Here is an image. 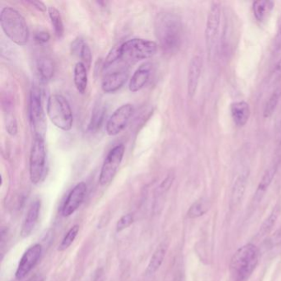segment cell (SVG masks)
Returning a JSON list of instances; mask_svg holds the SVG:
<instances>
[{
	"label": "cell",
	"mask_w": 281,
	"mask_h": 281,
	"mask_svg": "<svg viewBox=\"0 0 281 281\" xmlns=\"http://www.w3.org/2000/svg\"><path fill=\"white\" fill-rule=\"evenodd\" d=\"M155 36L166 54H174L183 41V28L181 18L174 13H160L155 21Z\"/></svg>",
	"instance_id": "1"
},
{
	"label": "cell",
	"mask_w": 281,
	"mask_h": 281,
	"mask_svg": "<svg viewBox=\"0 0 281 281\" xmlns=\"http://www.w3.org/2000/svg\"><path fill=\"white\" fill-rule=\"evenodd\" d=\"M0 25L8 37L18 46H26L30 38V31L25 18L18 11L5 7L1 11Z\"/></svg>",
	"instance_id": "2"
},
{
	"label": "cell",
	"mask_w": 281,
	"mask_h": 281,
	"mask_svg": "<svg viewBox=\"0 0 281 281\" xmlns=\"http://www.w3.org/2000/svg\"><path fill=\"white\" fill-rule=\"evenodd\" d=\"M260 252L256 246L248 243L238 249L230 261V271L236 281H246L258 264Z\"/></svg>",
	"instance_id": "3"
},
{
	"label": "cell",
	"mask_w": 281,
	"mask_h": 281,
	"mask_svg": "<svg viewBox=\"0 0 281 281\" xmlns=\"http://www.w3.org/2000/svg\"><path fill=\"white\" fill-rule=\"evenodd\" d=\"M157 45L155 41L134 38L119 46V62L117 64L129 68L139 61L150 59L157 53Z\"/></svg>",
	"instance_id": "4"
},
{
	"label": "cell",
	"mask_w": 281,
	"mask_h": 281,
	"mask_svg": "<svg viewBox=\"0 0 281 281\" xmlns=\"http://www.w3.org/2000/svg\"><path fill=\"white\" fill-rule=\"evenodd\" d=\"M46 112L51 122L59 129L68 131L74 124V116L70 104L61 94H53L47 101Z\"/></svg>",
	"instance_id": "5"
},
{
	"label": "cell",
	"mask_w": 281,
	"mask_h": 281,
	"mask_svg": "<svg viewBox=\"0 0 281 281\" xmlns=\"http://www.w3.org/2000/svg\"><path fill=\"white\" fill-rule=\"evenodd\" d=\"M46 151L45 139L35 137L31 149L29 159V172L31 182L33 184H39L43 180L46 175Z\"/></svg>",
	"instance_id": "6"
},
{
	"label": "cell",
	"mask_w": 281,
	"mask_h": 281,
	"mask_svg": "<svg viewBox=\"0 0 281 281\" xmlns=\"http://www.w3.org/2000/svg\"><path fill=\"white\" fill-rule=\"evenodd\" d=\"M222 8L221 3L217 1L212 2L208 12L205 23V41L206 51L209 58H212L220 28Z\"/></svg>",
	"instance_id": "7"
},
{
	"label": "cell",
	"mask_w": 281,
	"mask_h": 281,
	"mask_svg": "<svg viewBox=\"0 0 281 281\" xmlns=\"http://www.w3.org/2000/svg\"><path fill=\"white\" fill-rule=\"evenodd\" d=\"M29 116L35 137L45 139L46 132V115L42 106L41 91L36 88H33L31 91Z\"/></svg>",
	"instance_id": "8"
},
{
	"label": "cell",
	"mask_w": 281,
	"mask_h": 281,
	"mask_svg": "<svg viewBox=\"0 0 281 281\" xmlns=\"http://www.w3.org/2000/svg\"><path fill=\"white\" fill-rule=\"evenodd\" d=\"M239 36V24L231 9L223 11V27L221 35L220 48L223 55L232 53Z\"/></svg>",
	"instance_id": "9"
},
{
	"label": "cell",
	"mask_w": 281,
	"mask_h": 281,
	"mask_svg": "<svg viewBox=\"0 0 281 281\" xmlns=\"http://www.w3.org/2000/svg\"><path fill=\"white\" fill-rule=\"evenodd\" d=\"M125 150V145L120 144L115 146L107 155L99 176V183L101 186L108 185L114 179L124 157Z\"/></svg>",
	"instance_id": "10"
},
{
	"label": "cell",
	"mask_w": 281,
	"mask_h": 281,
	"mask_svg": "<svg viewBox=\"0 0 281 281\" xmlns=\"http://www.w3.org/2000/svg\"><path fill=\"white\" fill-rule=\"evenodd\" d=\"M134 111L133 105L129 103L125 104L117 108L106 125L107 134H109L110 136H116L119 134L126 127Z\"/></svg>",
	"instance_id": "11"
},
{
	"label": "cell",
	"mask_w": 281,
	"mask_h": 281,
	"mask_svg": "<svg viewBox=\"0 0 281 281\" xmlns=\"http://www.w3.org/2000/svg\"><path fill=\"white\" fill-rule=\"evenodd\" d=\"M106 72L101 81V89L106 94H114L120 90L129 77L128 68L124 67L112 68Z\"/></svg>",
	"instance_id": "12"
},
{
	"label": "cell",
	"mask_w": 281,
	"mask_h": 281,
	"mask_svg": "<svg viewBox=\"0 0 281 281\" xmlns=\"http://www.w3.org/2000/svg\"><path fill=\"white\" fill-rule=\"evenodd\" d=\"M42 253V247L40 244H35L28 249L21 258L20 262L16 271V279L21 281L30 273L36 264L38 263Z\"/></svg>",
	"instance_id": "13"
},
{
	"label": "cell",
	"mask_w": 281,
	"mask_h": 281,
	"mask_svg": "<svg viewBox=\"0 0 281 281\" xmlns=\"http://www.w3.org/2000/svg\"><path fill=\"white\" fill-rule=\"evenodd\" d=\"M87 194V185L85 183H79L77 184L73 190L68 194L63 203L61 213L64 217H68L76 211L79 206L84 202Z\"/></svg>",
	"instance_id": "14"
},
{
	"label": "cell",
	"mask_w": 281,
	"mask_h": 281,
	"mask_svg": "<svg viewBox=\"0 0 281 281\" xmlns=\"http://www.w3.org/2000/svg\"><path fill=\"white\" fill-rule=\"evenodd\" d=\"M202 68V57L199 55L193 56L189 63L187 74V92L190 98H193L197 92Z\"/></svg>",
	"instance_id": "15"
},
{
	"label": "cell",
	"mask_w": 281,
	"mask_h": 281,
	"mask_svg": "<svg viewBox=\"0 0 281 281\" xmlns=\"http://www.w3.org/2000/svg\"><path fill=\"white\" fill-rule=\"evenodd\" d=\"M152 71V64L147 63H143L134 72L129 84V91L137 93L145 88V85L150 81Z\"/></svg>",
	"instance_id": "16"
},
{
	"label": "cell",
	"mask_w": 281,
	"mask_h": 281,
	"mask_svg": "<svg viewBox=\"0 0 281 281\" xmlns=\"http://www.w3.org/2000/svg\"><path fill=\"white\" fill-rule=\"evenodd\" d=\"M249 171L245 169L238 175L231 190L230 207L235 208L240 204L245 194L246 188L249 181Z\"/></svg>",
	"instance_id": "17"
},
{
	"label": "cell",
	"mask_w": 281,
	"mask_h": 281,
	"mask_svg": "<svg viewBox=\"0 0 281 281\" xmlns=\"http://www.w3.org/2000/svg\"><path fill=\"white\" fill-rule=\"evenodd\" d=\"M230 113L234 124L237 126L243 127L249 122L251 108L247 101H234L231 103Z\"/></svg>",
	"instance_id": "18"
},
{
	"label": "cell",
	"mask_w": 281,
	"mask_h": 281,
	"mask_svg": "<svg viewBox=\"0 0 281 281\" xmlns=\"http://www.w3.org/2000/svg\"><path fill=\"white\" fill-rule=\"evenodd\" d=\"M41 202L40 200H36L31 205L28 214L26 216L25 219L23 222L21 235L23 238H27L32 233L34 228L36 227L38 221L40 210H41Z\"/></svg>",
	"instance_id": "19"
},
{
	"label": "cell",
	"mask_w": 281,
	"mask_h": 281,
	"mask_svg": "<svg viewBox=\"0 0 281 281\" xmlns=\"http://www.w3.org/2000/svg\"><path fill=\"white\" fill-rule=\"evenodd\" d=\"M278 164L271 165L268 169L266 170L259 183L256 192L254 194L253 201L255 203H259L261 201L264 195H266V191L270 187L271 183L273 182L274 178L276 177V172L278 170Z\"/></svg>",
	"instance_id": "20"
},
{
	"label": "cell",
	"mask_w": 281,
	"mask_h": 281,
	"mask_svg": "<svg viewBox=\"0 0 281 281\" xmlns=\"http://www.w3.org/2000/svg\"><path fill=\"white\" fill-rule=\"evenodd\" d=\"M275 8L273 1L257 0L252 3L254 17L259 23H264L268 19Z\"/></svg>",
	"instance_id": "21"
},
{
	"label": "cell",
	"mask_w": 281,
	"mask_h": 281,
	"mask_svg": "<svg viewBox=\"0 0 281 281\" xmlns=\"http://www.w3.org/2000/svg\"><path fill=\"white\" fill-rule=\"evenodd\" d=\"M74 82L79 94H84L86 93L88 88V68L81 61L78 62L74 66Z\"/></svg>",
	"instance_id": "22"
},
{
	"label": "cell",
	"mask_w": 281,
	"mask_h": 281,
	"mask_svg": "<svg viewBox=\"0 0 281 281\" xmlns=\"http://www.w3.org/2000/svg\"><path fill=\"white\" fill-rule=\"evenodd\" d=\"M167 246L165 243L160 244L157 250L153 254L150 263L148 265L147 269L145 271V276H151L157 272L160 268L164 260L165 255L167 252Z\"/></svg>",
	"instance_id": "23"
},
{
	"label": "cell",
	"mask_w": 281,
	"mask_h": 281,
	"mask_svg": "<svg viewBox=\"0 0 281 281\" xmlns=\"http://www.w3.org/2000/svg\"><path fill=\"white\" fill-rule=\"evenodd\" d=\"M37 69L41 79L49 81L53 78L55 74V63L49 57H41L37 61Z\"/></svg>",
	"instance_id": "24"
},
{
	"label": "cell",
	"mask_w": 281,
	"mask_h": 281,
	"mask_svg": "<svg viewBox=\"0 0 281 281\" xmlns=\"http://www.w3.org/2000/svg\"><path fill=\"white\" fill-rule=\"evenodd\" d=\"M211 207V203L206 198H200L193 203L188 210L187 216L190 219L200 218L207 213Z\"/></svg>",
	"instance_id": "25"
},
{
	"label": "cell",
	"mask_w": 281,
	"mask_h": 281,
	"mask_svg": "<svg viewBox=\"0 0 281 281\" xmlns=\"http://www.w3.org/2000/svg\"><path fill=\"white\" fill-rule=\"evenodd\" d=\"M106 115V108L101 105H97L94 107L92 113L91 119L89 122V130L92 133H96L101 129L103 124L104 119Z\"/></svg>",
	"instance_id": "26"
},
{
	"label": "cell",
	"mask_w": 281,
	"mask_h": 281,
	"mask_svg": "<svg viewBox=\"0 0 281 281\" xmlns=\"http://www.w3.org/2000/svg\"><path fill=\"white\" fill-rule=\"evenodd\" d=\"M281 205H276L274 208L270 216L265 219L258 232V237L261 238L263 236L266 235L271 230V228H273L274 225L276 224V220L278 219L279 216L281 214Z\"/></svg>",
	"instance_id": "27"
},
{
	"label": "cell",
	"mask_w": 281,
	"mask_h": 281,
	"mask_svg": "<svg viewBox=\"0 0 281 281\" xmlns=\"http://www.w3.org/2000/svg\"><path fill=\"white\" fill-rule=\"evenodd\" d=\"M48 13L51 24L54 28V31L56 33V36L59 39L62 38L63 32H64V28H63V21H62L60 11L55 7H50L48 8Z\"/></svg>",
	"instance_id": "28"
},
{
	"label": "cell",
	"mask_w": 281,
	"mask_h": 281,
	"mask_svg": "<svg viewBox=\"0 0 281 281\" xmlns=\"http://www.w3.org/2000/svg\"><path fill=\"white\" fill-rule=\"evenodd\" d=\"M281 89L280 88L276 89L275 91L271 94L268 100L266 101L263 109V117L265 118H270L274 114L276 111L279 101L281 99Z\"/></svg>",
	"instance_id": "29"
},
{
	"label": "cell",
	"mask_w": 281,
	"mask_h": 281,
	"mask_svg": "<svg viewBox=\"0 0 281 281\" xmlns=\"http://www.w3.org/2000/svg\"><path fill=\"white\" fill-rule=\"evenodd\" d=\"M79 225L76 224V225L73 226L67 233L65 237L63 238V241L61 242L60 246H59L58 251H65L66 249H68L71 246L72 243H74V241L75 240V238H76L77 235L79 233Z\"/></svg>",
	"instance_id": "30"
},
{
	"label": "cell",
	"mask_w": 281,
	"mask_h": 281,
	"mask_svg": "<svg viewBox=\"0 0 281 281\" xmlns=\"http://www.w3.org/2000/svg\"><path fill=\"white\" fill-rule=\"evenodd\" d=\"M79 57L82 60V63H84V65L86 66L87 68L89 69L92 64L93 56H92L91 49H90L88 44H84V46L82 47L81 51H80Z\"/></svg>",
	"instance_id": "31"
},
{
	"label": "cell",
	"mask_w": 281,
	"mask_h": 281,
	"mask_svg": "<svg viewBox=\"0 0 281 281\" xmlns=\"http://www.w3.org/2000/svg\"><path fill=\"white\" fill-rule=\"evenodd\" d=\"M133 221H134V218H133L131 214H128V215L122 216V218L120 219L117 222V232H122V230L128 228L131 225Z\"/></svg>",
	"instance_id": "32"
},
{
	"label": "cell",
	"mask_w": 281,
	"mask_h": 281,
	"mask_svg": "<svg viewBox=\"0 0 281 281\" xmlns=\"http://www.w3.org/2000/svg\"><path fill=\"white\" fill-rule=\"evenodd\" d=\"M174 181V175L171 173L168 175L167 178H165V180L161 183L158 190H159L160 194H163V193L167 192V190H169L171 186L172 185V183Z\"/></svg>",
	"instance_id": "33"
},
{
	"label": "cell",
	"mask_w": 281,
	"mask_h": 281,
	"mask_svg": "<svg viewBox=\"0 0 281 281\" xmlns=\"http://www.w3.org/2000/svg\"><path fill=\"white\" fill-rule=\"evenodd\" d=\"M51 38V36L47 31H41L39 32L36 33L34 36V40L36 43L45 44L48 42L49 40Z\"/></svg>",
	"instance_id": "34"
},
{
	"label": "cell",
	"mask_w": 281,
	"mask_h": 281,
	"mask_svg": "<svg viewBox=\"0 0 281 281\" xmlns=\"http://www.w3.org/2000/svg\"><path fill=\"white\" fill-rule=\"evenodd\" d=\"M84 40L81 38H78L73 41L71 45V52L74 56H79L80 51H81L82 47L84 46Z\"/></svg>",
	"instance_id": "35"
},
{
	"label": "cell",
	"mask_w": 281,
	"mask_h": 281,
	"mask_svg": "<svg viewBox=\"0 0 281 281\" xmlns=\"http://www.w3.org/2000/svg\"><path fill=\"white\" fill-rule=\"evenodd\" d=\"M269 243L271 244V247H276V246L281 245V227L278 228V229L271 236V238L269 239Z\"/></svg>",
	"instance_id": "36"
},
{
	"label": "cell",
	"mask_w": 281,
	"mask_h": 281,
	"mask_svg": "<svg viewBox=\"0 0 281 281\" xmlns=\"http://www.w3.org/2000/svg\"><path fill=\"white\" fill-rule=\"evenodd\" d=\"M274 50H275V52H276V53L281 50V21L280 25H279L278 29H277L276 37H275Z\"/></svg>",
	"instance_id": "37"
},
{
	"label": "cell",
	"mask_w": 281,
	"mask_h": 281,
	"mask_svg": "<svg viewBox=\"0 0 281 281\" xmlns=\"http://www.w3.org/2000/svg\"><path fill=\"white\" fill-rule=\"evenodd\" d=\"M280 78H281V58L276 63V65H275L273 68V71L271 73V79L273 81L278 80Z\"/></svg>",
	"instance_id": "38"
},
{
	"label": "cell",
	"mask_w": 281,
	"mask_h": 281,
	"mask_svg": "<svg viewBox=\"0 0 281 281\" xmlns=\"http://www.w3.org/2000/svg\"><path fill=\"white\" fill-rule=\"evenodd\" d=\"M6 128H7V131H8V134H11V135H15L18 132V126H17V122H16L15 120L13 119L9 121Z\"/></svg>",
	"instance_id": "39"
},
{
	"label": "cell",
	"mask_w": 281,
	"mask_h": 281,
	"mask_svg": "<svg viewBox=\"0 0 281 281\" xmlns=\"http://www.w3.org/2000/svg\"><path fill=\"white\" fill-rule=\"evenodd\" d=\"M28 3H31V5L34 6V8H36L37 10L42 12V13H45L47 10L46 5L40 1H29Z\"/></svg>",
	"instance_id": "40"
},
{
	"label": "cell",
	"mask_w": 281,
	"mask_h": 281,
	"mask_svg": "<svg viewBox=\"0 0 281 281\" xmlns=\"http://www.w3.org/2000/svg\"><path fill=\"white\" fill-rule=\"evenodd\" d=\"M281 162V135L279 140L278 145L276 150V164H278Z\"/></svg>",
	"instance_id": "41"
},
{
	"label": "cell",
	"mask_w": 281,
	"mask_h": 281,
	"mask_svg": "<svg viewBox=\"0 0 281 281\" xmlns=\"http://www.w3.org/2000/svg\"><path fill=\"white\" fill-rule=\"evenodd\" d=\"M28 281H41V279L36 278V277H34V278L31 279Z\"/></svg>",
	"instance_id": "42"
}]
</instances>
